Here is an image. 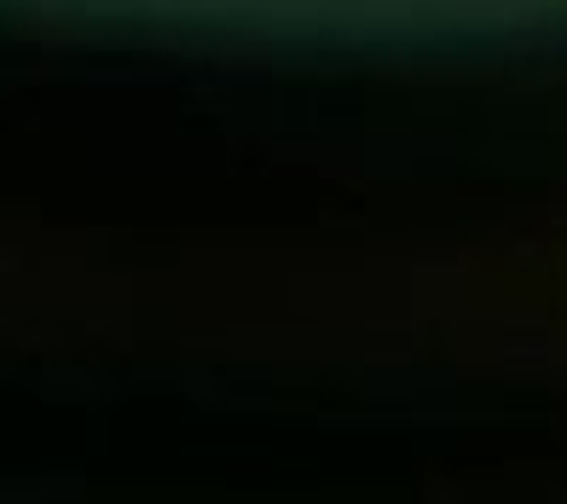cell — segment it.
Returning a JSON list of instances; mask_svg holds the SVG:
<instances>
[]
</instances>
